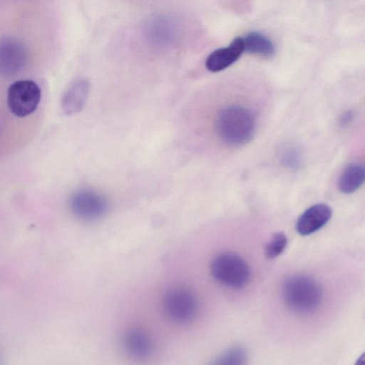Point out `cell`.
Returning a JSON list of instances; mask_svg holds the SVG:
<instances>
[{"label": "cell", "mask_w": 365, "mask_h": 365, "mask_svg": "<svg viewBox=\"0 0 365 365\" xmlns=\"http://www.w3.org/2000/svg\"><path fill=\"white\" fill-rule=\"evenodd\" d=\"M128 352L137 358H145L152 351V342L146 333L140 330L130 331L124 340Z\"/></svg>", "instance_id": "11"}, {"label": "cell", "mask_w": 365, "mask_h": 365, "mask_svg": "<svg viewBox=\"0 0 365 365\" xmlns=\"http://www.w3.org/2000/svg\"><path fill=\"white\" fill-rule=\"evenodd\" d=\"M27 61L24 46L18 40L6 38L0 41V74L9 78L19 73Z\"/></svg>", "instance_id": "7"}, {"label": "cell", "mask_w": 365, "mask_h": 365, "mask_svg": "<svg viewBox=\"0 0 365 365\" xmlns=\"http://www.w3.org/2000/svg\"><path fill=\"white\" fill-rule=\"evenodd\" d=\"M210 271L217 282L232 289L244 287L250 278V269L246 261L230 252L216 255L211 262Z\"/></svg>", "instance_id": "3"}, {"label": "cell", "mask_w": 365, "mask_h": 365, "mask_svg": "<svg viewBox=\"0 0 365 365\" xmlns=\"http://www.w3.org/2000/svg\"><path fill=\"white\" fill-rule=\"evenodd\" d=\"M170 21L166 19H157L152 22V26L149 28L150 35L155 41L167 42L172 36V26Z\"/></svg>", "instance_id": "16"}, {"label": "cell", "mask_w": 365, "mask_h": 365, "mask_svg": "<svg viewBox=\"0 0 365 365\" xmlns=\"http://www.w3.org/2000/svg\"><path fill=\"white\" fill-rule=\"evenodd\" d=\"M68 205L73 215L86 221L101 219L109 207L104 195L88 189L74 192L69 198Z\"/></svg>", "instance_id": "5"}, {"label": "cell", "mask_w": 365, "mask_h": 365, "mask_svg": "<svg viewBox=\"0 0 365 365\" xmlns=\"http://www.w3.org/2000/svg\"><path fill=\"white\" fill-rule=\"evenodd\" d=\"M163 307L171 320L177 323H186L195 317L197 302L189 289L175 287L170 289L165 295Z\"/></svg>", "instance_id": "6"}, {"label": "cell", "mask_w": 365, "mask_h": 365, "mask_svg": "<svg viewBox=\"0 0 365 365\" xmlns=\"http://www.w3.org/2000/svg\"><path fill=\"white\" fill-rule=\"evenodd\" d=\"M331 208L323 203L316 204L307 209L298 218L297 232L303 236L313 234L323 227L331 219Z\"/></svg>", "instance_id": "9"}, {"label": "cell", "mask_w": 365, "mask_h": 365, "mask_svg": "<svg viewBox=\"0 0 365 365\" xmlns=\"http://www.w3.org/2000/svg\"><path fill=\"white\" fill-rule=\"evenodd\" d=\"M255 119L252 113L242 106H230L221 110L215 120L217 136L230 145H242L252 138Z\"/></svg>", "instance_id": "1"}, {"label": "cell", "mask_w": 365, "mask_h": 365, "mask_svg": "<svg viewBox=\"0 0 365 365\" xmlns=\"http://www.w3.org/2000/svg\"><path fill=\"white\" fill-rule=\"evenodd\" d=\"M90 83L84 78L73 81L65 90L61 100V110L67 115L81 112L88 98Z\"/></svg>", "instance_id": "8"}, {"label": "cell", "mask_w": 365, "mask_h": 365, "mask_svg": "<svg viewBox=\"0 0 365 365\" xmlns=\"http://www.w3.org/2000/svg\"><path fill=\"white\" fill-rule=\"evenodd\" d=\"M281 159L282 163L290 169H297L301 164V155L298 150L293 148L285 149Z\"/></svg>", "instance_id": "17"}, {"label": "cell", "mask_w": 365, "mask_h": 365, "mask_svg": "<svg viewBox=\"0 0 365 365\" xmlns=\"http://www.w3.org/2000/svg\"><path fill=\"white\" fill-rule=\"evenodd\" d=\"M244 51L242 38H235L228 46L212 51L205 61V66L211 72L221 71L236 62Z\"/></svg>", "instance_id": "10"}, {"label": "cell", "mask_w": 365, "mask_h": 365, "mask_svg": "<svg viewBox=\"0 0 365 365\" xmlns=\"http://www.w3.org/2000/svg\"><path fill=\"white\" fill-rule=\"evenodd\" d=\"M41 97L38 85L31 80L14 82L7 92V105L10 111L17 117H25L38 108Z\"/></svg>", "instance_id": "4"}, {"label": "cell", "mask_w": 365, "mask_h": 365, "mask_svg": "<svg viewBox=\"0 0 365 365\" xmlns=\"http://www.w3.org/2000/svg\"><path fill=\"white\" fill-rule=\"evenodd\" d=\"M287 242V237L283 232L274 233L265 246V256L268 259L278 257L285 250Z\"/></svg>", "instance_id": "14"}, {"label": "cell", "mask_w": 365, "mask_h": 365, "mask_svg": "<svg viewBox=\"0 0 365 365\" xmlns=\"http://www.w3.org/2000/svg\"><path fill=\"white\" fill-rule=\"evenodd\" d=\"M364 168L359 164H351L344 169L339 176L338 186L345 194H351L358 190L364 181Z\"/></svg>", "instance_id": "12"}, {"label": "cell", "mask_w": 365, "mask_h": 365, "mask_svg": "<svg viewBox=\"0 0 365 365\" xmlns=\"http://www.w3.org/2000/svg\"><path fill=\"white\" fill-rule=\"evenodd\" d=\"M353 118V114L350 111L345 112L340 118V123L342 125H347Z\"/></svg>", "instance_id": "18"}, {"label": "cell", "mask_w": 365, "mask_h": 365, "mask_svg": "<svg viewBox=\"0 0 365 365\" xmlns=\"http://www.w3.org/2000/svg\"><path fill=\"white\" fill-rule=\"evenodd\" d=\"M247 358V354L244 347L234 346L221 354L216 359L215 364H243Z\"/></svg>", "instance_id": "15"}, {"label": "cell", "mask_w": 365, "mask_h": 365, "mask_svg": "<svg viewBox=\"0 0 365 365\" xmlns=\"http://www.w3.org/2000/svg\"><path fill=\"white\" fill-rule=\"evenodd\" d=\"M282 298L287 306L298 313H309L319 307L322 300L319 283L307 274H293L282 285Z\"/></svg>", "instance_id": "2"}, {"label": "cell", "mask_w": 365, "mask_h": 365, "mask_svg": "<svg viewBox=\"0 0 365 365\" xmlns=\"http://www.w3.org/2000/svg\"><path fill=\"white\" fill-rule=\"evenodd\" d=\"M242 39L245 51L247 53L266 57L271 56L274 53L275 48L274 44L262 34L252 31L247 34Z\"/></svg>", "instance_id": "13"}]
</instances>
